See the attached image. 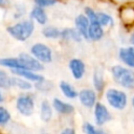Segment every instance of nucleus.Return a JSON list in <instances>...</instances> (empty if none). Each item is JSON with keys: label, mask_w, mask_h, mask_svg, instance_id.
<instances>
[{"label": "nucleus", "mask_w": 134, "mask_h": 134, "mask_svg": "<svg viewBox=\"0 0 134 134\" xmlns=\"http://www.w3.org/2000/svg\"><path fill=\"white\" fill-rule=\"evenodd\" d=\"M97 21L107 29L110 30L116 25L115 16L107 9H97Z\"/></svg>", "instance_id": "22"}, {"label": "nucleus", "mask_w": 134, "mask_h": 134, "mask_svg": "<svg viewBox=\"0 0 134 134\" xmlns=\"http://www.w3.org/2000/svg\"><path fill=\"white\" fill-rule=\"evenodd\" d=\"M82 12L87 16V18L89 19L90 22H96L97 21V8H95L93 5H90V4L84 5Z\"/></svg>", "instance_id": "30"}, {"label": "nucleus", "mask_w": 134, "mask_h": 134, "mask_svg": "<svg viewBox=\"0 0 134 134\" xmlns=\"http://www.w3.org/2000/svg\"><path fill=\"white\" fill-rule=\"evenodd\" d=\"M116 59L119 63L134 69V46L127 44L116 49Z\"/></svg>", "instance_id": "15"}, {"label": "nucleus", "mask_w": 134, "mask_h": 134, "mask_svg": "<svg viewBox=\"0 0 134 134\" xmlns=\"http://www.w3.org/2000/svg\"><path fill=\"white\" fill-rule=\"evenodd\" d=\"M36 29V23L28 17H25L18 21H12L5 27L7 36L19 43H26L27 41H29L35 36Z\"/></svg>", "instance_id": "3"}, {"label": "nucleus", "mask_w": 134, "mask_h": 134, "mask_svg": "<svg viewBox=\"0 0 134 134\" xmlns=\"http://www.w3.org/2000/svg\"><path fill=\"white\" fill-rule=\"evenodd\" d=\"M108 76L110 82L128 91H132L134 87V69L121 64L115 63L109 66Z\"/></svg>", "instance_id": "4"}, {"label": "nucleus", "mask_w": 134, "mask_h": 134, "mask_svg": "<svg viewBox=\"0 0 134 134\" xmlns=\"http://www.w3.org/2000/svg\"><path fill=\"white\" fill-rule=\"evenodd\" d=\"M58 90L62 97L69 99V100H76L79 88L70 81L67 80H60L58 82Z\"/></svg>", "instance_id": "17"}, {"label": "nucleus", "mask_w": 134, "mask_h": 134, "mask_svg": "<svg viewBox=\"0 0 134 134\" xmlns=\"http://www.w3.org/2000/svg\"><path fill=\"white\" fill-rule=\"evenodd\" d=\"M8 91L0 88V104H6V102L8 100Z\"/></svg>", "instance_id": "33"}, {"label": "nucleus", "mask_w": 134, "mask_h": 134, "mask_svg": "<svg viewBox=\"0 0 134 134\" xmlns=\"http://www.w3.org/2000/svg\"><path fill=\"white\" fill-rule=\"evenodd\" d=\"M132 91H133V92H134V87H133V90H132Z\"/></svg>", "instance_id": "40"}, {"label": "nucleus", "mask_w": 134, "mask_h": 134, "mask_svg": "<svg viewBox=\"0 0 134 134\" xmlns=\"http://www.w3.org/2000/svg\"><path fill=\"white\" fill-rule=\"evenodd\" d=\"M0 66L13 71L16 69L24 68L21 60L19 59L18 55H5V57H0Z\"/></svg>", "instance_id": "24"}, {"label": "nucleus", "mask_w": 134, "mask_h": 134, "mask_svg": "<svg viewBox=\"0 0 134 134\" xmlns=\"http://www.w3.org/2000/svg\"><path fill=\"white\" fill-rule=\"evenodd\" d=\"M129 91L115 85H108L106 90L100 95V99L104 100L113 112H125L130 106Z\"/></svg>", "instance_id": "1"}, {"label": "nucleus", "mask_w": 134, "mask_h": 134, "mask_svg": "<svg viewBox=\"0 0 134 134\" xmlns=\"http://www.w3.org/2000/svg\"><path fill=\"white\" fill-rule=\"evenodd\" d=\"M129 2H134V0H110V3L112 5H120V4H125V3H129Z\"/></svg>", "instance_id": "36"}, {"label": "nucleus", "mask_w": 134, "mask_h": 134, "mask_svg": "<svg viewBox=\"0 0 134 134\" xmlns=\"http://www.w3.org/2000/svg\"><path fill=\"white\" fill-rule=\"evenodd\" d=\"M38 93L32 91H17L13 97V106L16 113L25 118L34 116L38 110Z\"/></svg>", "instance_id": "2"}, {"label": "nucleus", "mask_w": 134, "mask_h": 134, "mask_svg": "<svg viewBox=\"0 0 134 134\" xmlns=\"http://www.w3.org/2000/svg\"><path fill=\"white\" fill-rule=\"evenodd\" d=\"M12 0H0V9H8L12 6Z\"/></svg>", "instance_id": "34"}, {"label": "nucleus", "mask_w": 134, "mask_h": 134, "mask_svg": "<svg viewBox=\"0 0 134 134\" xmlns=\"http://www.w3.org/2000/svg\"><path fill=\"white\" fill-rule=\"evenodd\" d=\"M38 117L39 120L44 125H50L55 118V112L52 107L51 100L47 97H42L38 103Z\"/></svg>", "instance_id": "12"}, {"label": "nucleus", "mask_w": 134, "mask_h": 134, "mask_svg": "<svg viewBox=\"0 0 134 134\" xmlns=\"http://www.w3.org/2000/svg\"><path fill=\"white\" fill-rule=\"evenodd\" d=\"M128 32L129 34H128V37H127V42H128V44L134 46V28H132Z\"/></svg>", "instance_id": "35"}, {"label": "nucleus", "mask_w": 134, "mask_h": 134, "mask_svg": "<svg viewBox=\"0 0 134 134\" xmlns=\"http://www.w3.org/2000/svg\"><path fill=\"white\" fill-rule=\"evenodd\" d=\"M107 35V29L98 22H90L88 30V40L89 43H98L105 39Z\"/></svg>", "instance_id": "18"}, {"label": "nucleus", "mask_w": 134, "mask_h": 134, "mask_svg": "<svg viewBox=\"0 0 134 134\" xmlns=\"http://www.w3.org/2000/svg\"><path fill=\"white\" fill-rule=\"evenodd\" d=\"M117 19L126 30L134 28V2L117 5Z\"/></svg>", "instance_id": "10"}, {"label": "nucleus", "mask_w": 134, "mask_h": 134, "mask_svg": "<svg viewBox=\"0 0 134 134\" xmlns=\"http://www.w3.org/2000/svg\"><path fill=\"white\" fill-rule=\"evenodd\" d=\"M132 124H133V126H134V116L132 117Z\"/></svg>", "instance_id": "39"}, {"label": "nucleus", "mask_w": 134, "mask_h": 134, "mask_svg": "<svg viewBox=\"0 0 134 134\" xmlns=\"http://www.w3.org/2000/svg\"><path fill=\"white\" fill-rule=\"evenodd\" d=\"M50 100L55 114L62 118L72 117L76 112V107L72 100H69L62 96H57V95L52 96Z\"/></svg>", "instance_id": "9"}, {"label": "nucleus", "mask_w": 134, "mask_h": 134, "mask_svg": "<svg viewBox=\"0 0 134 134\" xmlns=\"http://www.w3.org/2000/svg\"><path fill=\"white\" fill-rule=\"evenodd\" d=\"M67 69L71 76V79L74 82H82L88 72L87 63L85 60L81 57L73 55L70 57L67 61Z\"/></svg>", "instance_id": "7"}, {"label": "nucleus", "mask_w": 134, "mask_h": 134, "mask_svg": "<svg viewBox=\"0 0 134 134\" xmlns=\"http://www.w3.org/2000/svg\"><path fill=\"white\" fill-rule=\"evenodd\" d=\"M99 99H100V95L91 86H83L79 88L76 102L83 109L87 111H91Z\"/></svg>", "instance_id": "8"}, {"label": "nucleus", "mask_w": 134, "mask_h": 134, "mask_svg": "<svg viewBox=\"0 0 134 134\" xmlns=\"http://www.w3.org/2000/svg\"><path fill=\"white\" fill-rule=\"evenodd\" d=\"M28 7L27 5L22 1L13 2L10 6V19L12 21H18L25 17H27L28 14Z\"/></svg>", "instance_id": "23"}, {"label": "nucleus", "mask_w": 134, "mask_h": 134, "mask_svg": "<svg viewBox=\"0 0 134 134\" xmlns=\"http://www.w3.org/2000/svg\"><path fill=\"white\" fill-rule=\"evenodd\" d=\"M90 86L99 94L102 95L103 92L108 87V80L106 70L104 67L99 65H95L92 68L91 75H90Z\"/></svg>", "instance_id": "11"}, {"label": "nucleus", "mask_w": 134, "mask_h": 134, "mask_svg": "<svg viewBox=\"0 0 134 134\" xmlns=\"http://www.w3.org/2000/svg\"><path fill=\"white\" fill-rule=\"evenodd\" d=\"M76 131H77L76 128L73 125L69 124V125H65L64 127H62L59 130V133H61V134H75Z\"/></svg>", "instance_id": "32"}, {"label": "nucleus", "mask_w": 134, "mask_h": 134, "mask_svg": "<svg viewBox=\"0 0 134 134\" xmlns=\"http://www.w3.org/2000/svg\"><path fill=\"white\" fill-rule=\"evenodd\" d=\"M13 122V113L5 104H0V129L7 128Z\"/></svg>", "instance_id": "28"}, {"label": "nucleus", "mask_w": 134, "mask_h": 134, "mask_svg": "<svg viewBox=\"0 0 134 134\" xmlns=\"http://www.w3.org/2000/svg\"><path fill=\"white\" fill-rule=\"evenodd\" d=\"M60 42L63 44H74L81 45L85 42L83 36L77 31V29L72 26H65L61 29V37Z\"/></svg>", "instance_id": "13"}, {"label": "nucleus", "mask_w": 134, "mask_h": 134, "mask_svg": "<svg viewBox=\"0 0 134 134\" xmlns=\"http://www.w3.org/2000/svg\"><path fill=\"white\" fill-rule=\"evenodd\" d=\"M17 55L21 60L24 68H28V69L39 71V72H43L45 70V65L43 63H41L37 58H35L28 50L21 51Z\"/></svg>", "instance_id": "16"}, {"label": "nucleus", "mask_w": 134, "mask_h": 134, "mask_svg": "<svg viewBox=\"0 0 134 134\" xmlns=\"http://www.w3.org/2000/svg\"><path fill=\"white\" fill-rule=\"evenodd\" d=\"M12 79H13L12 72L0 66V88H2L5 91L10 92L13 90Z\"/></svg>", "instance_id": "27"}, {"label": "nucleus", "mask_w": 134, "mask_h": 134, "mask_svg": "<svg viewBox=\"0 0 134 134\" xmlns=\"http://www.w3.org/2000/svg\"><path fill=\"white\" fill-rule=\"evenodd\" d=\"M12 84H13V90H16V91H32L34 90V83L19 75L13 74Z\"/></svg>", "instance_id": "25"}, {"label": "nucleus", "mask_w": 134, "mask_h": 134, "mask_svg": "<svg viewBox=\"0 0 134 134\" xmlns=\"http://www.w3.org/2000/svg\"><path fill=\"white\" fill-rule=\"evenodd\" d=\"M34 90L41 95L50 94L54 90V83L51 80H48L47 77H45L44 80L34 84Z\"/></svg>", "instance_id": "26"}, {"label": "nucleus", "mask_w": 134, "mask_h": 134, "mask_svg": "<svg viewBox=\"0 0 134 134\" xmlns=\"http://www.w3.org/2000/svg\"><path fill=\"white\" fill-rule=\"evenodd\" d=\"M28 51L45 66L52 64L55 60L54 49L48 43L43 41H36L31 43L28 47Z\"/></svg>", "instance_id": "5"}, {"label": "nucleus", "mask_w": 134, "mask_h": 134, "mask_svg": "<svg viewBox=\"0 0 134 134\" xmlns=\"http://www.w3.org/2000/svg\"><path fill=\"white\" fill-rule=\"evenodd\" d=\"M93 3H110V0H87Z\"/></svg>", "instance_id": "37"}, {"label": "nucleus", "mask_w": 134, "mask_h": 134, "mask_svg": "<svg viewBox=\"0 0 134 134\" xmlns=\"http://www.w3.org/2000/svg\"><path fill=\"white\" fill-rule=\"evenodd\" d=\"M81 131L84 134H105L107 132L105 128L98 127L90 120H84L81 124Z\"/></svg>", "instance_id": "29"}, {"label": "nucleus", "mask_w": 134, "mask_h": 134, "mask_svg": "<svg viewBox=\"0 0 134 134\" xmlns=\"http://www.w3.org/2000/svg\"><path fill=\"white\" fill-rule=\"evenodd\" d=\"M130 107H131V109H132V111L134 112V93L131 95V97H130Z\"/></svg>", "instance_id": "38"}, {"label": "nucleus", "mask_w": 134, "mask_h": 134, "mask_svg": "<svg viewBox=\"0 0 134 134\" xmlns=\"http://www.w3.org/2000/svg\"><path fill=\"white\" fill-rule=\"evenodd\" d=\"M12 74L14 75H19V76H22L30 82H32L34 84L39 82V81H42L44 80L46 76L43 74V72H39V71H35V70H31V69H28V68H20V69H16V70H13L10 71Z\"/></svg>", "instance_id": "21"}, {"label": "nucleus", "mask_w": 134, "mask_h": 134, "mask_svg": "<svg viewBox=\"0 0 134 134\" xmlns=\"http://www.w3.org/2000/svg\"><path fill=\"white\" fill-rule=\"evenodd\" d=\"M92 121L102 128H105L113 120V111L102 99H99L91 110Z\"/></svg>", "instance_id": "6"}, {"label": "nucleus", "mask_w": 134, "mask_h": 134, "mask_svg": "<svg viewBox=\"0 0 134 134\" xmlns=\"http://www.w3.org/2000/svg\"><path fill=\"white\" fill-rule=\"evenodd\" d=\"M30 1L34 5H38L47 9L52 8L58 4H60L61 2H63V0H30Z\"/></svg>", "instance_id": "31"}, {"label": "nucleus", "mask_w": 134, "mask_h": 134, "mask_svg": "<svg viewBox=\"0 0 134 134\" xmlns=\"http://www.w3.org/2000/svg\"><path fill=\"white\" fill-rule=\"evenodd\" d=\"M73 26L77 29V31L83 36L85 42L89 43L88 40V30H89V26H90V21L87 18V16L82 12L79 13L74 16L73 18Z\"/></svg>", "instance_id": "19"}, {"label": "nucleus", "mask_w": 134, "mask_h": 134, "mask_svg": "<svg viewBox=\"0 0 134 134\" xmlns=\"http://www.w3.org/2000/svg\"><path fill=\"white\" fill-rule=\"evenodd\" d=\"M27 17L31 19L37 26L42 27L49 23V15L47 12V8L38 6V5H31V7L28 9Z\"/></svg>", "instance_id": "14"}, {"label": "nucleus", "mask_w": 134, "mask_h": 134, "mask_svg": "<svg viewBox=\"0 0 134 134\" xmlns=\"http://www.w3.org/2000/svg\"><path fill=\"white\" fill-rule=\"evenodd\" d=\"M40 28V35L43 39L47 41H60L62 27H59L55 24L48 23Z\"/></svg>", "instance_id": "20"}]
</instances>
